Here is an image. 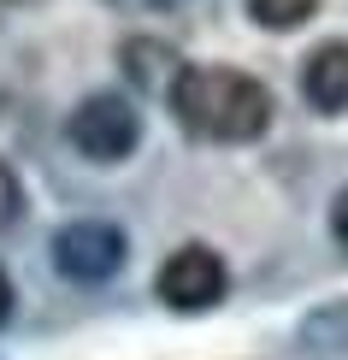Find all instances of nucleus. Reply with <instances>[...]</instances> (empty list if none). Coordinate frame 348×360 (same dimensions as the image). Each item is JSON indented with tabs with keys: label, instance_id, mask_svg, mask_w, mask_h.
I'll return each instance as SVG.
<instances>
[{
	"label": "nucleus",
	"instance_id": "nucleus-1",
	"mask_svg": "<svg viewBox=\"0 0 348 360\" xmlns=\"http://www.w3.org/2000/svg\"><path fill=\"white\" fill-rule=\"evenodd\" d=\"M172 112L201 142H260L271 124V89L236 65H183Z\"/></svg>",
	"mask_w": 348,
	"mask_h": 360
},
{
	"label": "nucleus",
	"instance_id": "nucleus-2",
	"mask_svg": "<svg viewBox=\"0 0 348 360\" xmlns=\"http://www.w3.org/2000/svg\"><path fill=\"white\" fill-rule=\"evenodd\" d=\"M65 142L77 148L83 160H95V166H118V160H130L136 148H142V112H136L124 95H112V89L83 95L77 112L65 118Z\"/></svg>",
	"mask_w": 348,
	"mask_h": 360
},
{
	"label": "nucleus",
	"instance_id": "nucleus-3",
	"mask_svg": "<svg viewBox=\"0 0 348 360\" xmlns=\"http://www.w3.org/2000/svg\"><path fill=\"white\" fill-rule=\"evenodd\" d=\"M224 290H231V272H224V260L207 243H183L165 254L160 278H154V295L172 313H207L224 302Z\"/></svg>",
	"mask_w": 348,
	"mask_h": 360
},
{
	"label": "nucleus",
	"instance_id": "nucleus-4",
	"mask_svg": "<svg viewBox=\"0 0 348 360\" xmlns=\"http://www.w3.org/2000/svg\"><path fill=\"white\" fill-rule=\"evenodd\" d=\"M124 254H130L124 231L107 224V219H77L65 231H53V266L71 283H107L124 266Z\"/></svg>",
	"mask_w": 348,
	"mask_h": 360
},
{
	"label": "nucleus",
	"instance_id": "nucleus-5",
	"mask_svg": "<svg viewBox=\"0 0 348 360\" xmlns=\"http://www.w3.org/2000/svg\"><path fill=\"white\" fill-rule=\"evenodd\" d=\"M301 95L313 112H348V41H319L301 59Z\"/></svg>",
	"mask_w": 348,
	"mask_h": 360
},
{
	"label": "nucleus",
	"instance_id": "nucleus-6",
	"mask_svg": "<svg viewBox=\"0 0 348 360\" xmlns=\"http://www.w3.org/2000/svg\"><path fill=\"white\" fill-rule=\"evenodd\" d=\"M118 59H124L130 89H142V95H172L177 77H183V53L172 41H160V36H130L118 48Z\"/></svg>",
	"mask_w": 348,
	"mask_h": 360
},
{
	"label": "nucleus",
	"instance_id": "nucleus-7",
	"mask_svg": "<svg viewBox=\"0 0 348 360\" xmlns=\"http://www.w3.org/2000/svg\"><path fill=\"white\" fill-rule=\"evenodd\" d=\"M301 342H307L313 354H342V349H348V302L319 307L307 325H301Z\"/></svg>",
	"mask_w": 348,
	"mask_h": 360
},
{
	"label": "nucleus",
	"instance_id": "nucleus-8",
	"mask_svg": "<svg viewBox=\"0 0 348 360\" xmlns=\"http://www.w3.org/2000/svg\"><path fill=\"white\" fill-rule=\"evenodd\" d=\"M248 18L260 30H301L307 18H319V0H248Z\"/></svg>",
	"mask_w": 348,
	"mask_h": 360
},
{
	"label": "nucleus",
	"instance_id": "nucleus-9",
	"mask_svg": "<svg viewBox=\"0 0 348 360\" xmlns=\"http://www.w3.org/2000/svg\"><path fill=\"white\" fill-rule=\"evenodd\" d=\"M330 236H337V248L348 254V184L337 189V201H330Z\"/></svg>",
	"mask_w": 348,
	"mask_h": 360
},
{
	"label": "nucleus",
	"instance_id": "nucleus-10",
	"mask_svg": "<svg viewBox=\"0 0 348 360\" xmlns=\"http://www.w3.org/2000/svg\"><path fill=\"white\" fill-rule=\"evenodd\" d=\"M112 6H124V12H165V6H183V0H112Z\"/></svg>",
	"mask_w": 348,
	"mask_h": 360
},
{
	"label": "nucleus",
	"instance_id": "nucleus-11",
	"mask_svg": "<svg viewBox=\"0 0 348 360\" xmlns=\"http://www.w3.org/2000/svg\"><path fill=\"white\" fill-rule=\"evenodd\" d=\"M6 319H12V278L0 272V325H6Z\"/></svg>",
	"mask_w": 348,
	"mask_h": 360
},
{
	"label": "nucleus",
	"instance_id": "nucleus-12",
	"mask_svg": "<svg viewBox=\"0 0 348 360\" xmlns=\"http://www.w3.org/2000/svg\"><path fill=\"white\" fill-rule=\"evenodd\" d=\"M6 6H36V0H6Z\"/></svg>",
	"mask_w": 348,
	"mask_h": 360
}]
</instances>
